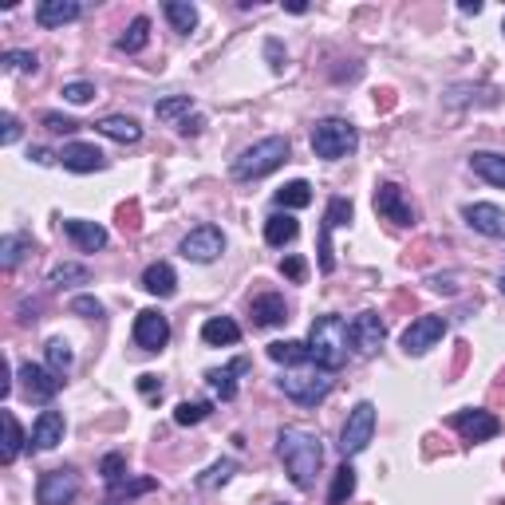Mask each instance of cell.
I'll list each match as a JSON object with an SVG mask.
<instances>
[{
  "label": "cell",
  "instance_id": "cell-24",
  "mask_svg": "<svg viewBox=\"0 0 505 505\" xmlns=\"http://www.w3.org/2000/svg\"><path fill=\"white\" fill-rule=\"evenodd\" d=\"M143 289L151 296H174L178 292V273L170 261H154L143 269Z\"/></svg>",
  "mask_w": 505,
  "mask_h": 505
},
{
  "label": "cell",
  "instance_id": "cell-3",
  "mask_svg": "<svg viewBox=\"0 0 505 505\" xmlns=\"http://www.w3.org/2000/svg\"><path fill=\"white\" fill-rule=\"evenodd\" d=\"M284 162H289V138L269 135V138H261V143L245 146V151L233 158L230 174L237 178V182H257V178L273 174L276 166H284Z\"/></svg>",
  "mask_w": 505,
  "mask_h": 505
},
{
  "label": "cell",
  "instance_id": "cell-20",
  "mask_svg": "<svg viewBox=\"0 0 505 505\" xmlns=\"http://www.w3.org/2000/svg\"><path fill=\"white\" fill-rule=\"evenodd\" d=\"M64 414L59 411H39V419L32 422V439H28V447L32 450H56L59 442H64Z\"/></svg>",
  "mask_w": 505,
  "mask_h": 505
},
{
  "label": "cell",
  "instance_id": "cell-52",
  "mask_svg": "<svg viewBox=\"0 0 505 505\" xmlns=\"http://www.w3.org/2000/svg\"><path fill=\"white\" fill-rule=\"evenodd\" d=\"M265 52H269V59H273V72H281V67H284V59H281V44H276V39H269V48H265Z\"/></svg>",
  "mask_w": 505,
  "mask_h": 505
},
{
  "label": "cell",
  "instance_id": "cell-21",
  "mask_svg": "<svg viewBox=\"0 0 505 505\" xmlns=\"http://www.w3.org/2000/svg\"><path fill=\"white\" fill-rule=\"evenodd\" d=\"M249 312H253V324H257V328H281V324L289 320V304H284L281 292H261V296H253Z\"/></svg>",
  "mask_w": 505,
  "mask_h": 505
},
{
  "label": "cell",
  "instance_id": "cell-12",
  "mask_svg": "<svg viewBox=\"0 0 505 505\" xmlns=\"http://www.w3.org/2000/svg\"><path fill=\"white\" fill-rule=\"evenodd\" d=\"M348 335H352V352L363 355V360H371V355L383 348V340H387V328H383L379 312H360L348 324Z\"/></svg>",
  "mask_w": 505,
  "mask_h": 505
},
{
  "label": "cell",
  "instance_id": "cell-50",
  "mask_svg": "<svg viewBox=\"0 0 505 505\" xmlns=\"http://www.w3.org/2000/svg\"><path fill=\"white\" fill-rule=\"evenodd\" d=\"M39 300H20V324H32V320H39Z\"/></svg>",
  "mask_w": 505,
  "mask_h": 505
},
{
  "label": "cell",
  "instance_id": "cell-51",
  "mask_svg": "<svg viewBox=\"0 0 505 505\" xmlns=\"http://www.w3.org/2000/svg\"><path fill=\"white\" fill-rule=\"evenodd\" d=\"M202 126H205V118L202 115H190L182 126H178V131H182V135H202Z\"/></svg>",
  "mask_w": 505,
  "mask_h": 505
},
{
  "label": "cell",
  "instance_id": "cell-37",
  "mask_svg": "<svg viewBox=\"0 0 505 505\" xmlns=\"http://www.w3.org/2000/svg\"><path fill=\"white\" fill-rule=\"evenodd\" d=\"M213 414V403H205V399H186V403H178V411H174V422L178 427H197V422H205Z\"/></svg>",
  "mask_w": 505,
  "mask_h": 505
},
{
  "label": "cell",
  "instance_id": "cell-19",
  "mask_svg": "<svg viewBox=\"0 0 505 505\" xmlns=\"http://www.w3.org/2000/svg\"><path fill=\"white\" fill-rule=\"evenodd\" d=\"M64 233L75 241L79 253H99V249H107V241H111L103 225L87 222V217H64Z\"/></svg>",
  "mask_w": 505,
  "mask_h": 505
},
{
  "label": "cell",
  "instance_id": "cell-8",
  "mask_svg": "<svg viewBox=\"0 0 505 505\" xmlns=\"http://www.w3.org/2000/svg\"><path fill=\"white\" fill-rule=\"evenodd\" d=\"M352 222V197H332L328 210H324V222H320V253H316V265L320 273L328 276L335 273V253H332V230Z\"/></svg>",
  "mask_w": 505,
  "mask_h": 505
},
{
  "label": "cell",
  "instance_id": "cell-32",
  "mask_svg": "<svg viewBox=\"0 0 505 505\" xmlns=\"http://www.w3.org/2000/svg\"><path fill=\"white\" fill-rule=\"evenodd\" d=\"M162 16L170 20V28H174V32H182V36H190L194 28H197V8L186 4V0H166Z\"/></svg>",
  "mask_w": 505,
  "mask_h": 505
},
{
  "label": "cell",
  "instance_id": "cell-4",
  "mask_svg": "<svg viewBox=\"0 0 505 505\" xmlns=\"http://www.w3.org/2000/svg\"><path fill=\"white\" fill-rule=\"evenodd\" d=\"M276 387L289 395L292 403H300V407H320V403L332 395L335 379H332V371L316 368V363H300V368H284V375L276 379Z\"/></svg>",
  "mask_w": 505,
  "mask_h": 505
},
{
  "label": "cell",
  "instance_id": "cell-35",
  "mask_svg": "<svg viewBox=\"0 0 505 505\" xmlns=\"http://www.w3.org/2000/svg\"><path fill=\"white\" fill-rule=\"evenodd\" d=\"M24 447H28V442H24V431H20L16 414H13V411H4V450H0V458H4L8 466H13Z\"/></svg>",
  "mask_w": 505,
  "mask_h": 505
},
{
  "label": "cell",
  "instance_id": "cell-56",
  "mask_svg": "<svg viewBox=\"0 0 505 505\" xmlns=\"http://www.w3.org/2000/svg\"><path fill=\"white\" fill-rule=\"evenodd\" d=\"M501 36H505V20H501Z\"/></svg>",
  "mask_w": 505,
  "mask_h": 505
},
{
  "label": "cell",
  "instance_id": "cell-53",
  "mask_svg": "<svg viewBox=\"0 0 505 505\" xmlns=\"http://www.w3.org/2000/svg\"><path fill=\"white\" fill-rule=\"evenodd\" d=\"M458 8H462V13H466V16H478V13H482V0H462Z\"/></svg>",
  "mask_w": 505,
  "mask_h": 505
},
{
  "label": "cell",
  "instance_id": "cell-49",
  "mask_svg": "<svg viewBox=\"0 0 505 505\" xmlns=\"http://www.w3.org/2000/svg\"><path fill=\"white\" fill-rule=\"evenodd\" d=\"M28 158H32L36 166H52L59 154H52V151H48V146H32V151H28Z\"/></svg>",
  "mask_w": 505,
  "mask_h": 505
},
{
  "label": "cell",
  "instance_id": "cell-10",
  "mask_svg": "<svg viewBox=\"0 0 505 505\" xmlns=\"http://www.w3.org/2000/svg\"><path fill=\"white\" fill-rule=\"evenodd\" d=\"M447 316H419V320H411V328L403 332V352L407 355H427L431 348H439L442 335H447Z\"/></svg>",
  "mask_w": 505,
  "mask_h": 505
},
{
  "label": "cell",
  "instance_id": "cell-41",
  "mask_svg": "<svg viewBox=\"0 0 505 505\" xmlns=\"http://www.w3.org/2000/svg\"><path fill=\"white\" fill-rule=\"evenodd\" d=\"M99 474H103L107 486H115V482H123V478H126V458H123L118 450L103 454V462H99Z\"/></svg>",
  "mask_w": 505,
  "mask_h": 505
},
{
  "label": "cell",
  "instance_id": "cell-14",
  "mask_svg": "<svg viewBox=\"0 0 505 505\" xmlns=\"http://www.w3.org/2000/svg\"><path fill=\"white\" fill-rule=\"evenodd\" d=\"M135 344L143 352H162L170 344V320L158 309H143L135 316Z\"/></svg>",
  "mask_w": 505,
  "mask_h": 505
},
{
  "label": "cell",
  "instance_id": "cell-36",
  "mask_svg": "<svg viewBox=\"0 0 505 505\" xmlns=\"http://www.w3.org/2000/svg\"><path fill=\"white\" fill-rule=\"evenodd\" d=\"M352 493H355V470H352V462H344V466L332 474L328 505H348V498H352Z\"/></svg>",
  "mask_w": 505,
  "mask_h": 505
},
{
  "label": "cell",
  "instance_id": "cell-5",
  "mask_svg": "<svg viewBox=\"0 0 505 505\" xmlns=\"http://www.w3.org/2000/svg\"><path fill=\"white\" fill-rule=\"evenodd\" d=\"M355 146H360V131H355L348 118L328 115L312 126V154L324 158V162H340V158L355 154Z\"/></svg>",
  "mask_w": 505,
  "mask_h": 505
},
{
  "label": "cell",
  "instance_id": "cell-2",
  "mask_svg": "<svg viewBox=\"0 0 505 505\" xmlns=\"http://www.w3.org/2000/svg\"><path fill=\"white\" fill-rule=\"evenodd\" d=\"M309 363H316V368L324 371H340L344 363H348L352 355V335H348V324L340 320V316H316L312 328H309Z\"/></svg>",
  "mask_w": 505,
  "mask_h": 505
},
{
  "label": "cell",
  "instance_id": "cell-13",
  "mask_svg": "<svg viewBox=\"0 0 505 505\" xmlns=\"http://www.w3.org/2000/svg\"><path fill=\"white\" fill-rule=\"evenodd\" d=\"M375 213L383 217V222H391V225H414V210H411V202H407V194L399 190L395 182H379L375 186Z\"/></svg>",
  "mask_w": 505,
  "mask_h": 505
},
{
  "label": "cell",
  "instance_id": "cell-44",
  "mask_svg": "<svg viewBox=\"0 0 505 505\" xmlns=\"http://www.w3.org/2000/svg\"><path fill=\"white\" fill-rule=\"evenodd\" d=\"M39 123H44L52 135H75V131H79L75 118H67V115H59V111H48L44 118H39Z\"/></svg>",
  "mask_w": 505,
  "mask_h": 505
},
{
  "label": "cell",
  "instance_id": "cell-16",
  "mask_svg": "<svg viewBox=\"0 0 505 505\" xmlns=\"http://www.w3.org/2000/svg\"><path fill=\"white\" fill-rule=\"evenodd\" d=\"M462 217H466V225L474 233H482V237H505V210L501 205H493V202H470V205H462Z\"/></svg>",
  "mask_w": 505,
  "mask_h": 505
},
{
  "label": "cell",
  "instance_id": "cell-58",
  "mask_svg": "<svg viewBox=\"0 0 505 505\" xmlns=\"http://www.w3.org/2000/svg\"><path fill=\"white\" fill-rule=\"evenodd\" d=\"M281 505H284V501H281Z\"/></svg>",
  "mask_w": 505,
  "mask_h": 505
},
{
  "label": "cell",
  "instance_id": "cell-40",
  "mask_svg": "<svg viewBox=\"0 0 505 505\" xmlns=\"http://www.w3.org/2000/svg\"><path fill=\"white\" fill-rule=\"evenodd\" d=\"M87 281H91L87 265H72V261H64V265H56V269H52V284H56V289H64V284H87Z\"/></svg>",
  "mask_w": 505,
  "mask_h": 505
},
{
  "label": "cell",
  "instance_id": "cell-1",
  "mask_svg": "<svg viewBox=\"0 0 505 505\" xmlns=\"http://www.w3.org/2000/svg\"><path fill=\"white\" fill-rule=\"evenodd\" d=\"M276 454H281L292 486H300V490L316 486V474H320V466H324L320 434L309 431V427H281L276 431Z\"/></svg>",
  "mask_w": 505,
  "mask_h": 505
},
{
  "label": "cell",
  "instance_id": "cell-17",
  "mask_svg": "<svg viewBox=\"0 0 505 505\" xmlns=\"http://www.w3.org/2000/svg\"><path fill=\"white\" fill-rule=\"evenodd\" d=\"M59 162H64V170H72V174H95L107 166V154L99 151L95 143H67L64 151H59Z\"/></svg>",
  "mask_w": 505,
  "mask_h": 505
},
{
  "label": "cell",
  "instance_id": "cell-45",
  "mask_svg": "<svg viewBox=\"0 0 505 505\" xmlns=\"http://www.w3.org/2000/svg\"><path fill=\"white\" fill-rule=\"evenodd\" d=\"M281 276H289L292 284H304V276H309V261H304V257H284Z\"/></svg>",
  "mask_w": 505,
  "mask_h": 505
},
{
  "label": "cell",
  "instance_id": "cell-29",
  "mask_svg": "<svg viewBox=\"0 0 505 505\" xmlns=\"http://www.w3.org/2000/svg\"><path fill=\"white\" fill-rule=\"evenodd\" d=\"M146 44H151V20L146 16H135L131 24H126V32L115 36V52H126V56L143 52Z\"/></svg>",
  "mask_w": 505,
  "mask_h": 505
},
{
  "label": "cell",
  "instance_id": "cell-23",
  "mask_svg": "<svg viewBox=\"0 0 505 505\" xmlns=\"http://www.w3.org/2000/svg\"><path fill=\"white\" fill-rule=\"evenodd\" d=\"M95 131L107 135V138H115V143H123V146H135L138 138H143V126H138L131 115H103L95 123Z\"/></svg>",
  "mask_w": 505,
  "mask_h": 505
},
{
  "label": "cell",
  "instance_id": "cell-27",
  "mask_svg": "<svg viewBox=\"0 0 505 505\" xmlns=\"http://www.w3.org/2000/svg\"><path fill=\"white\" fill-rule=\"evenodd\" d=\"M470 170L478 178H486L490 186L505 190V154H498V151H474L470 154Z\"/></svg>",
  "mask_w": 505,
  "mask_h": 505
},
{
  "label": "cell",
  "instance_id": "cell-28",
  "mask_svg": "<svg viewBox=\"0 0 505 505\" xmlns=\"http://www.w3.org/2000/svg\"><path fill=\"white\" fill-rule=\"evenodd\" d=\"M273 202H276V210H284V213L304 210V205H312V186L304 182V178H296V182H284L281 190L273 194Z\"/></svg>",
  "mask_w": 505,
  "mask_h": 505
},
{
  "label": "cell",
  "instance_id": "cell-33",
  "mask_svg": "<svg viewBox=\"0 0 505 505\" xmlns=\"http://www.w3.org/2000/svg\"><path fill=\"white\" fill-rule=\"evenodd\" d=\"M44 360H48V368H52L56 375H67L72 371V363H75V352H72V344H67L64 335H52V340L44 344Z\"/></svg>",
  "mask_w": 505,
  "mask_h": 505
},
{
  "label": "cell",
  "instance_id": "cell-38",
  "mask_svg": "<svg viewBox=\"0 0 505 505\" xmlns=\"http://www.w3.org/2000/svg\"><path fill=\"white\" fill-rule=\"evenodd\" d=\"M154 486H158L154 478H123V482H115V486H107V493H111V501H131L138 493H151Z\"/></svg>",
  "mask_w": 505,
  "mask_h": 505
},
{
  "label": "cell",
  "instance_id": "cell-42",
  "mask_svg": "<svg viewBox=\"0 0 505 505\" xmlns=\"http://www.w3.org/2000/svg\"><path fill=\"white\" fill-rule=\"evenodd\" d=\"M0 64H4L8 72H36L39 59H36V52H20V48H8V52L0 56Z\"/></svg>",
  "mask_w": 505,
  "mask_h": 505
},
{
  "label": "cell",
  "instance_id": "cell-55",
  "mask_svg": "<svg viewBox=\"0 0 505 505\" xmlns=\"http://www.w3.org/2000/svg\"><path fill=\"white\" fill-rule=\"evenodd\" d=\"M498 289H501V296H505V273H501V281H498Z\"/></svg>",
  "mask_w": 505,
  "mask_h": 505
},
{
  "label": "cell",
  "instance_id": "cell-34",
  "mask_svg": "<svg viewBox=\"0 0 505 505\" xmlns=\"http://www.w3.org/2000/svg\"><path fill=\"white\" fill-rule=\"evenodd\" d=\"M269 360L273 363H284V368H300V363L309 360V344H300V340H276V344H269Z\"/></svg>",
  "mask_w": 505,
  "mask_h": 505
},
{
  "label": "cell",
  "instance_id": "cell-22",
  "mask_svg": "<svg viewBox=\"0 0 505 505\" xmlns=\"http://www.w3.org/2000/svg\"><path fill=\"white\" fill-rule=\"evenodd\" d=\"M79 16H83V4H79V0H39L36 4V24L39 28H64Z\"/></svg>",
  "mask_w": 505,
  "mask_h": 505
},
{
  "label": "cell",
  "instance_id": "cell-15",
  "mask_svg": "<svg viewBox=\"0 0 505 505\" xmlns=\"http://www.w3.org/2000/svg\"><path fill=\"white\" fill-rule=\"evenodd\" d=\"M450 427L462 434L466 442H490L493 434L501 431V422H498V414H490V411H458V414H450Z\"/></svg>",
  "mask_w": 505,
  "mask_h": 505
},
{
  "label": "cell",
  "instance_id": "cell-57",
  "mask_svg": "<svg viewBox=\"0 0 505 505\" xmlns=\"http://www.w3.org/2000/svg\"><path fill=\"white\" fill-rule=\"evenodd\" d=\"M111 505H115V501H111Z\"/></svg>",
  "mask_w": 505,
  "mask_h": 505
},
{
  "label": "cell",
  "instance_id": "cell-25",
  "mask_svg": "<svg viewBox=\"0 0 505 505\" xmlns=\"http://www.w3.org/2000/svg\"><path fill=\"white\" fill-rule=\"evenodd\" d=\"M296 233H300V222H296L292 213L276 210V213L265 217V241H269L273 249H284L289 241H296Z\"/></svg>",
  "mask_w": 505,
  "mask_h": 505
},
{
  "label": "cell",
  "instance_id": "cell-7",
  "mask_svg": "<svg viewBox=\"0 0 505 505\" xmlns=\"http://www.w3.org/2000/svg\"><path fill=\"white\" fill-rule=\"evenodd\" d=\"M79 498V474L72 466L44 470L36 482V505H72Z\"/></svg>",
  "mask_w": 505,
  "mask_h": 505
},
{
  "label": "cell",
  "instance_id": "cell-48",
  "mask_svg": "<svg viewBox=\"0 0 505 505\" xmlns=\"http://www.w3.org/2000/svg\"><path fill=\"white\" fill-rule=\"evenodd\" d=\"M138 391H143L146 399H158V395H162V383H158V375H138Z\"/></svg>",
  "mask_w": 505,
  "mask_h": 505
},
{
  "label": "cell",
  "instance_id": "cell-31",
  "mask_svg": "<svg viewBox=\"0 0 505 505\" xmlns=\"http://www.w3.org/2000/svg\"><path fill=\"white\" fill-rule=\"evenodd\" d=\"M28 253H32V237H28V233H8L4 241H0V269L13 273Z\"/></svg>",
  "mask_w": 505,
  "mask_h": 505
},
{
  "label": "cell",
  "instance_id": "cell-43",
  "mask_svg": "<svg viewBox=\"0 0 505 505\" xmlns=\"http://www.w3.org/2000/svg\"><path fill=\"white\" fill-rule=\"evenodd\" d=\"M95 95H99L95 83H87V79H72V83H64V99H67V103H75V107L91 103Z\"/></svg>",
  "mask_w": 505,
  "mask_h": 505
},
{
  "label": "cell",
  "instance_id": "cell-9",
  "mask_svg": "<svg viewBox=\"0 0 505 505\" xmlns=\"http://www.w3.org/2000/svg\"><path fill=\"white\" fill-rule=\"evenodd\" d=\"M178 253H182L186 261H194V265H213L217 257L225 253V233L217 230V225H197V230H190L182 237Z\"/></svg>",
  "mask_w": 505,
  "mask_h": 505
},
{
  "label": "cell",
  "instance_id": "cell-18",
  "mask_svg": "<svg viewBox=\"0 0 505 505\" xmlns=\"http://www.w3.org/2000/svg\"><path fill=\"white\" fill-rule=\"evenodd\" d=\"M249 371V360L245 355H237L233 363H225V368H210L205 371V383H210V391L217 395L222 403L237 399V383H241V375Z\"/></svg>",
  "mask_w": 505,
  "mask_h": 505
},
{
  "label": "cell",
  "instance_id": "cell-54",
  "mask_svg": "<svg viewBox=\"0 0 505 505\" xmlns=\"http://www.w3.org/2000/svg\"><path fill=\"white\" fill-rule=\"evenodd\" d=\"M454 276H447V281H442V276H431V284H434V289H439V292H454Z\"/></svg>",
  "mask_w": 505,
  "mask_h": 505
},
{
  "label": "cell",
  "instance_id": "cell-26",
  "mask_svg": "<svg viewBox=\"0 0 505 505\" xmlns=\"http://www.w3.org/2000/svg\"><path fill=\"white\" fill-rule=\"evenodd\" d=\"M202 340L210 348H233V344H241V328H237V320H230V316H213V320L202 324Z\"/></svg>",
  "mask_w": 505,
  "mask_h": 505
},
{
  "label": "cell",
  "instance_id": "cell-47",
  "mask_svg": "<svg viewBox=\"0 0 505 505\" xmlns=\"http://www.w3.org/2000/svg\"><path fill=\"white\" fill-rule=\"evenodd\" d=\"M0 126H4V131H0V143L13 146L16 138H20V118L16 115H4V118H0Z\"/></svg>",
  "mask_w": 505,
  "mask_h": 505
},
{
  "label": "cell",
  "instance_id": "cell-30",
  "mask_svg": "<svg viewBox=\"0 0 505 505\" xmlns=\"http://www.w3.org/2000/svg\"><path fill=\"white\" fill-rule=\"evenodd\" d=\"M190 111H194V99L190 95H170V99H158V103H154L158 123H166V126H182L186 118H190Z\"/></svg>",
  "mask_w": 505,
  "mask_h": 505
},
{
  "label": "cell",
  "instance_id": "cell-39",
  "mask_svg": "<svg viewBox=\"0 0 505 505\" xmlns=\"http://www.w3.org/2000/svg\"><path fill=\"white\" fill-rule=\"evenodd\" d=\"M237 474V458H222V462H213L210 470L202 474V478H197V490H217V486H225V482H230Z\"/></svg>",
  "mask_w": 505,
  "mask_h": 505
},
{
  "label": "cell",
  "instance_id": "cell-6",
  "mask_svg": "<svg viewBox=\"0 0 505 505\" xmlns=\"http://www.w3.org/2000/svg\"><path fill=\"white\" fill-rule=\"evenodd\" d=\"M371 439H375V403L360 399V403H355V407L348 411V419H344L340 454H344V458H355V454L368 450Z\"/></svg>",
  "mask_w": 505,
  "mask_h": 505
},
{
  "label": "cell",
  "instance_id": "cell-11",
  "mask_svg": "<svg viewBox=\"0 0 505 505\" xmlns=\"http://www.w3.org/2000/svg\"><path fill=\"white\" fill-rule=\"evenodd\" d=\"M16 375H20L24 395L32 403H52L59 395V387H64V375H56L52 368H44V363H20Z\"/></svg>",
  "mask_w": 505,
  "mask_h": 505
},
{
  "label": "cell",
  "instance_id": "cell-46",
  "mask_svg": "<svg viewBox=\"0 0 505 505\" xmlns=\"http://www.w3.org/2000/svg\"><path fill=\"white\" fill-rule=\"evenodd\" d=\"M75 316H103V304L95 300V296H72V304H67Z\"/></svg>",
  "mask_w": 505,
  "mask_h": 505
}]
</instances>
